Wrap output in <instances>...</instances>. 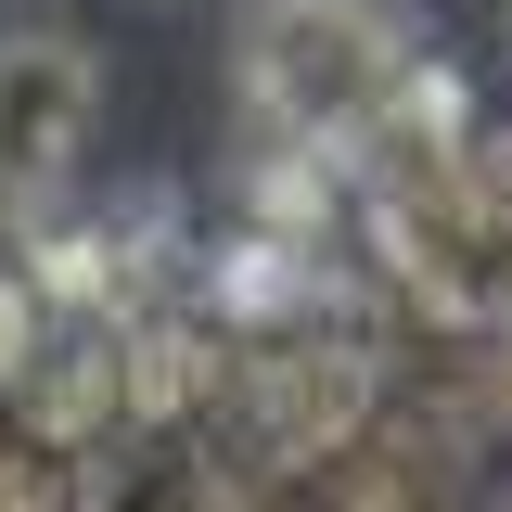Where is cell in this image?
I'll use <instances>...</instances> for the list:
<instances>
[{"label":"cell","mask_w":512,"mask_h":512,"mask_svg":"<svg viewBox=\"0 0 512 512\" xmlns=\"http://www.w3.org/2000/svg\"><path fill=\"white\" fill-rule=\"evenodd\" d=\"M423 26L397 0H256L244 13V128L282 154H346L423 77Z\"/></svg>","instance_id":"obj_1"},{"label":"cell","mask_w":512,"mask_h":512,"mask_svg":"<svg viewBox=\"0 0 512 512\" xmlns=\"http://www.w3.org/2000/svg\"><path fill=\"white\" fill-rule=\"evenodd\" d=\"M77 141H90V52L64 26H13L0 39V218H39Z\"/></svg>","instance_id":"obj_2"}]
</instances>
